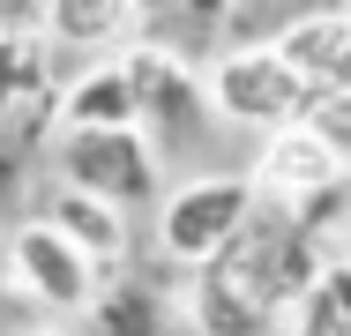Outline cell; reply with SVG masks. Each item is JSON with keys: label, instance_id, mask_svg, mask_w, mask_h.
<instances>
[{"label": "cell", "instance_id": "obj_7", "mask_svg": "<svg viewBox=\"0 0 351 336\" xmlns=\"http://www.w3.org/2000/svg\"><path fill=\"white\" fill-rule=\"evenodd\" d=\"M277 53L314 97H351V8H314V15H291L277 38Z\"/></svg>", "mask_w": 351, "mask_h": 336}, {"label": "cell", "instance_id": "obj_12", "mask_svg": "<svg viewBox=\"0 0 351 336\" xmlns=\"http://www.w3.org/2000/svg\"><path fill=\"white\" fill-rule=\"evenodd\" d=\"M165 329H172V307L157 299V284H142V276L97 284V299H90V336H165Z\"/></svg>", "mask_w": 351, "mask_h": 336}, {"label": "cell", "instance_id": "obj_10", "mask_svg": "<svg viewBox=\"0 0 351 336\" xmlns=\"http://www.w3.org/2000/svg\"><path fill=\"white\" fill-rule=\"evenodd\" d=\"M60 128H142L135 120V82H128L120 53H105L97 67H82L60 90Z\"/></svg>", "mask_w": 351, "mask_h": 336}, {"label": "cell", "instance_id": "obj_2", "mask_svg": "<svg viewBox=\"0 0 351 336\" xmlns=\"http://www.w3.org/2000/svg\"><path fill=\"white\" fill-rule=\"evenodd\" d=\"M53 172H60V187H75L90 202H112V209L157 202V180H165L157 142L142 128H60Z\"/></svg>", "mask_w": 351, "mask_h": 336}, {"label": "cell", "instance_id": "obj_4", "mask_svg": "<svg viewBox=\"0 0 351 336\" xmlns=\"http://www.w3.org/2000/svg\"><path fill=\"white\" fill-rule=\"evenodd\" d=\"M202 97H210V112L239 120V128H262V134H284V128H299V120L314 112V90H306L269 45H232V53H217V60L202 67Z\"/></svg>", "mask_w": 351, "mask_h": 336}, {"label": "cell", "instance_id": "obj_18", "mask_svg": "<svg viewBox=\"0 0 351 336\" xmlns=\"http://www.w3.org/2000/svg\"><path fill=\"white\" fill-rule=\"evenodd\" d=\"M15 336H60V329H15Z\"/></svg>", "mask_w": 351, "mask_h": 336}, {"label": "cell", "instance_id": "obj_16", "mask_svg": "<svg viewBox=\"0 0 351 336\" xmlns=\"http://www.w3.org/2000/svg\"><path fill=\"white\" fill-rule=\"evenodd\" d=\"M8 38H45V8H30V0H0V45Z\"/></svg>", "mask_w": 351, "mask_h": 336}, {"label": "cell", "instance_id": "obj_3", "mask_svg": "<svg viewBox=\"0 0 351 336\" xmlns=\"http://www.w3.org/2000/svg\"><path fill=\"white\" fill-rule=\"evenodd\" d=\"M262 217V195L247 187V172H202L157 209V247L172 269H210L247 224Z\"/></svg>", "mask_w": 351, "mask_h": 336}, {"label": "cell", "instance_id": "obj_11", "mask_svg": "<svg viewBox=\"0 0 351 336\" xmlns=\"http://www.w3.org/2000/svg\"><path fill=\"white\" fill-rule=\"evenodd\" d=\"M142 30V8H128V0H53L45 8V45H135Z\"/></svg>", "mask_w": 351, "mask_h": 336}, {"label": "cell", "instance_id": "obj_5", "mask_svg": "<svg viewBox=\"0 0 351 336\" xmlns=\"http://www.w3.org/2000/svg\"><path fill=\"white\" fill-rule=\"evenodd\" d=\"M8 291L30 299V307H45V314H90V299H97V269L82 262L53 224L23 217V224L8 232Z\"/></svg>", "mask_w": 351, "mask_h": 336}, {"label": "cell", "instance_id": "obj_14", "mask_svg": "<svg viewBox=\"0 0 351 336\" xmlns=\"http://www.w3.org/2000/svg\"><path fill=\"white\" fill-rule=\"evenodd\" d=\"M45 53H53L45 38H8V45H0V120H8L30 90H45V82H53Z\"/></svg>", "mask_w": 351, "mask_h": 336}, {"label": "cell", "instance_id": "obj_9", "mask_svg": "<svg viewBox=\"0 0 351 336\" xmlns=\"http://www.w3.org/2000/svg\"><path fill=\"white\" fill-rule=\"evenodd\" d=\"M38 224H53L75 254L97 269V284L128 276V247H135V239H128V209L90 202V195H75V187H53V195L38 202Z\"/></svg>", "mask_w": 351, "mask_h": 336}, {"label": "cell", "instance_id": "obj_13", "mask_svg": "<svg viewBox=\"0 0 351 336\" xmlns=\"http://www.w3.org/2000/svg\"><path fill=\"white\" fill-rule=\"evenodd\" d=\"M284 336H351V262H344V254H329V262H322L314 291L291 307Z\"/></svg>", "mask_w": 351, "mask_h": 336}, {"label": "cell", "instance_id": "obj_17", "mask_svg": "<svg viewBox=\"0 0 351 336\" xmlns=\"http://www.w3.org/2000/svg\"><path fill=\"white\" fill-rule=\"evenodd\" d=\"M337 254H344V262H351V224H344V239H337Z\"/></svg>", "mask_w": 351, "mask_h": 336}, {"label": "cell", "instance_id": "obj_6", "mask_svg": "<svg viewBox=\"0 0 351 336\" xmlns=\"http://www.w3.org/2000/svg\"><path fill=\"white\" fill-rule=\"evenodd\" d=\"M120 67H128V82H135V120L142 134L157 142V134H195L202 120V67L187 60V53H172V45H157V38H135V45H120Z\"/></svg>", "mask_w": 351, "mask_h": 336}, {"label": "cell", "instance_id": "obj_8", "mask_svg": "<svg viewBox=\"0 0 351 336\" xmlns=\"http://www.w3.org/2000/svg\"><path fill=\"white\" fill-rule=\"evenodd\" d=\"M337 180H344L337 157H329L306 128L262 134V149H254V165H247V187L262 195V209H299L306 195H322V187H337Z\"/></svg>", "mask_w": 351, "mask_h": 336}, {"label": "cell", "instance_id": "obj_15", "mask_svg": "<svg viewBox=\"0 0 351 336\" xmlns=\"http://www.w3.org/2000/svg\"><path fill=\"white\" fill-rule=\"evenodd\" d=\"M299 128L314 134V142L337 157V172L351 180V97H314V112H306Z\"/></svg>", "mask_w": 351, "mask_h": 336}, {"label": "cell", "instance_id": "obj_1", "mask_svg": "<svg viewBox=\"0 0 351 336\" xmlns=\"http://www.w3.org/2000/svg\"><path fill=\"white\" fill-rule=\"evenodd\" d=\"M322 247L291 232L284 209H262L210 269L187 276V329L195 336H277L291 322V307L314 291L322 276Z\"/></svg>", "mask_w": 351, "mask_h": 336}]
</instances>
